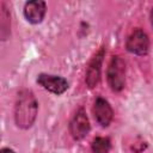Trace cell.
<instances>
[{
	"label": "cell",
	"instance_id": "obj_7",
	"mask_svg": "<svg viewBox=\"0 0 153 153\" xmlns=\"http://www.w3.org/2000/svg\"><path fill=\"white\" fill-rule=\"evenodd\" d=\"M93 116L96 122L103 127L106 128L110 126L114 118V110L110 105V103L103 98V97H97L93 103Z\"/></svg>",
	"mask_w": 153,
	"mask_h": 153
},
{
	"label": "cell",
	"instance_id": "obj_12",
	"mask_svg": "<svg viewBox=\"0 0 153 153\" xmlns=\"http://www.w3.org/2000/svg\"><path fill=\"white\" fill-rule=\"evenodd\" d=\"M149 18H151V24H152V27H153V8L151 10V13H149Z\"/></svg>",
	"mask_w": 153,
	"mask_h": 153
},
{
	"label": "cell",
	"instance_id": "obj_4",
	"mask_svg": "<svg viewBox=\"0 0 153 153\" xmlns=\"http://www.w3.org/2000/svg\"><path fill=\"white\" fill-rule=\"evenodd\" d=\"M126 49L134 55L143 56L149 50V38L148 35L140 27L134 29L126 41Z\"/></svg>",
	"mask_w": 153,
	"mask_h": 153
},
{
	"label": "cell",
	"instance_id": "obj_11",
	"mask_svg": "<svg viewBox=\"0 0 153 153\" xmlns=\"http://www.w3.org/2000/svg\"><path fill=\"white\" fill-rule=\"evenodd\" d=\"M0 153H16L12 148H8V147H4L0 149Z\"/></svg>",
	"mask_w": 153,
	"mask_h": 153
},
{
	"label": "cell",
	"instance_id": "obj_5",
	"mask_svg": "<svg viewBox=\"0 0 153 153\" xmlns=\"http://www.w3.org/2000/svg\"><path fill=\"white\" fill-rule=\"evenodd\" d=\"M104 55H105V48L102 47L92 56V59L88 62V66H87L86 73H85V84L88 88H94L100 81L102 65H103Z\"/></svg>",
	"mask_w": 153,
	"mask_h": 153
},
{
	"label": "cell",
	"instance_id": "obj_6",
	"mask_svg": "<svg viewBox=\"0 0 153 153\" xmlns=\"http://www.w3.org/2000/svg\"><path fill=\"white\" fill-rule=\"evenodd\" d=\"M36 82L39 86H42L45 91L54 93V94H57V96L65 93L69 87L68 81L63 76L54 75V74H47V73L38 74Z\"/></svg>",
	"mask_w": 153,
	"mask_h": 153
},
{
	"label": "cell",
	"instance_id": "obj_10",
	"mask_svg": "<svg viewBox=\"0 0 153 153\" xmlns=\"http://www.w3.org/2000/svg\"><path fill=\"white\" fill-rule=\"evenodd\" d=\"M111 148V141L109 137L104 136H96L92 140L91 149L93 153H109Z\"/></svg>",
	"mask_w": 153,
	"mask_h": 153
},
{
	"label": "cell",
	"instance_id": "obj_8",
	"mask_svg": "<svg viewBox=\"0 0 153 153\" xmlns=\"http://www.w3.org/2000/svg\"><path fill=\"white\" fill-rule=\"evenodd\" d=\"M47 12V4L43 0H31L26 1L23 8L24 18L30 24H39L44 19Z\"/></svg>",
	"mask_w": 153,
	"mask_h": 153
},
{
	"label": "cell",
	"instance_id": "obj_3",
	"mask_svg": "<svg viewBox=\"0 0 153 153\" xmlns=\"http://www.w3.org/2000/svg\"><path fill=\"white\" fill-rule=\"evenodd\" d=\"M68 129H69L71 136L75 141H80L88 135L91 130V124H90L87 114L84 108H79L75 111V114L69 121Z\"/></svg>",
	"mask_w": 153,
	"mask_h": 153
},
{
	"label": "cell",
	"instance_id": "obj_1",
	"mask_svg": "<svg viewBox=\"0 0 153 153\" xmlns=\"http://www.w3.org/2000/svg\"><path fill=\"white\" fill-rule=\"evenodd\" d=\"M38 111V103L32 91L22 90L14 104V122L20 129H29L33 126Z\"/></svg>",
	"mask_w": 153,
	"mask_h": 153
},
{
	"label": "cell",
	"instance_id": "obj_2",
	"mask_svg": "<svg viewBox=\"0 0 153 153\" xmlns=\"http://www.w3.org/2000/svg\"><path fill=\"white\" fill-rule=\"evenodd\" d=\"M126 61L120 56L115 55L111 57L106 69V81L109 87L114 92H121L126 86Z\"/></svg>",
	"mask_w": 153,
	"mask_h": 153
},
{
	"label": "cell",
	"instance_id": "obj_9",
	"mask_svg": "<svg viewBox=\"0 0 153 153\" xmlns=\"http://www.w3.org/2000/svg\"><path fill=\"white\" fill-rule=\"evenodd\" d=\"M11 35V14L5 1L0 5V37L1 41H7Z\"/></svg>",
	"mask_w": 153,
	"mask_h": 153
}]
</instances>
